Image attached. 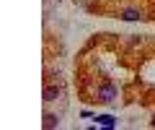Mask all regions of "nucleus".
I'll return each mask as SVG.
<instances>
[{
    "label": "nucleus",
    "mask_w": 155,
    "mask_h": 130,
    "mask_svg": "<svg viewBox=\"0 0 155 130\" xmlns=\"http://www.w3.org/2000/svg\"><path fill=\"white\" fill-rule=\"evenodd\" d=\"M116 96H119V91H116L114 81H104V83L96 89V99H98L101 104H111V102H116Z\"/></svg>",
    "instance_id": "1"
},
{
    "label": "nucleus",
    "mask_w": 155,
    "mask_h": 130,
    "mask_svg": "<svg viewBox=\"0 0 155 130\" xmlns=\"http://www.w3.org/2000/svg\"><path fill=\"white\" fill-rule=\"evenodd\" d=\"M119 18L127 23H134V21H142L145 18V11L142 8H124V11H119Z\"/></svg>",
    "instance_id": "2"
},
{
    "label": "nucleus",
    "mask_w": 155,
    "mask_h": 130,
    "mask_svg": "<svg viewBox=\"0 0 155 130\" xmlns=\"http://www.w3.org/2000/svg\"><path fill=\"white\" fill-rule=\"evenodd\" d=\"M60 96H62V89H60L57 83H47V86H44V94H41L44 102H57Z\"/></svg>",
    "instance_id": "3"
},
{
    "label": "nucleus",
    "mask_w": 155,
    "mask_h": 130,
    "mask_svg": "<svg viewBox=\"0 0 155 130\" xmlns=\"http://www.w3.org/2000/svg\"><path fill=\"white\" fill-rule=\"evenodd\" d=\"M44 130H54L60 128V114H44V122H41Z\"/></svg>",
    "instance_id": "4"
},
{
    "label": "nucleus",
    "mask_w": 155,
    "mask_h": 130,
    "mask_svg": "<svg viewBox=\"0 0 155 130\" xmlns=\"http://www.w3.org/2000/svg\"><path fill=\"white\" fill-rule=\"evenodd\" d=\"M96 122L104 125V128H114V125H116V117H111V114H96Z\"/></svg>",
    "instance_id": "5"
},
{
    "label": "nucleus",
    "mask_w": 155,
    "mask_h": 130,
    "mask_svg": "<svg viewBox=\"0 0 155 130\" xmlns=\"http://www.w3.org/2000/svg\"><path fill=\"white\" fill-rule=\"evenodd\" d=\"M150 125H153V128H155V114H153V120H150Z\"/></svg>",
    "instance_id": "6"
}]
</instances>
